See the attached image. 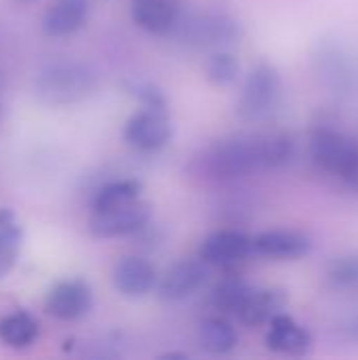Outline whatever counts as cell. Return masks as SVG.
I'll return each mask as SVG.
<instances>
[{
  "instance_id": "6da1fadb",
  "label": "cell",
  "mask_w": 358,
  "mask_h": 360,
  "mask_svg": "<svg viewBox=\"0 0 358 360\" xmlns=\"http://www.w3.org/2000/svg\"><path fill=\"white\" fill-rule=\"evenodd\" d=\"M295 156V141L289 133L232 135L213 143L205 156L207 171L217 179H238L255 171L281 169Z\"/></svg>"
},
{
  "instance_id": "7a4b0ae2",
  "label": "cell",
  "mask_w": 358,
  "mask_h": 360,
  "mask_svg": "<svg viewBox=\"0 0 358 360\" xmlns=\"http://www.w3.org/2000/svg\"><path fill=\"white\" fill-rule=\"evenodd\" d=\"M308 152L319 171L333 175L346 190L358 192V141L333 124H317L308 135Z\"/></svg>"
},
{
  "instance_id": "3957f363",
  "label": "cell",
  "mask_w": 358,
  "mask_h": 360,
  "mask_svg": "<svg viewBox=\"0 0 358 360\" xmlns=\"http://www.w3.org/2000/svg\"><path fill=\"white\" fill-rule=\"evenodd\" d=\"M97 89V72L80 61H55L34 78V95L46 105H72Z\"/></svg>"
},
{
  "instance_id": "277c9868",
  "label": "cell",
  "mask_w": 358,
  "mask_h": 360,
  "mask_svg": "<svg viewBox=\"0 0 358 360\" xmlns=\"http://www.w3.org/2000/svg\"><path fill=\"white\" fill-rule=\"evenodd\" d=\"M312 72L333 97H352L358 91V59L338 36H323L312 46Z\"/></svg>"
},
{
  "instance_id": "5b68a950",
  "label": "cell",
  "mask_w": 358,
  "mask_h": 360,
  "mask_svg": "<svg viewBox=\"0 0 358 360\" xmlns=\"http://www.w3.org/2000/svg\"><path fill=\"white\" fill-rule=\"evenodd\" d=\"M283 93V78L276 65L262 61L251 68L247 74L238 101H236V112L243 120L257 122L266 120L279 105Z\"/></svg>"
},
{
  "instance_id": "8992f818",
  "label": "cell",
  "mask_w": 358,
  "mask_h": 360,
  "mask_svg": "<svg viewBox=\"0 0 358 360\" xmlns=\"http://www.w3.org/2000/svg\"><path fill=\"white\" fill-rule=\"evenodd\" d=\"M152 217V209L148 202L141 198L131 200L120 207L112 209H101V211H91L89 217V232L95 238H120V236H131L137 234L148 226Z\"/></svg>"
},
{
  "instance_id": "52a82bcc",
  "label": "cell",
  "mask_w": 358,
  "mask_h": 360,
  "mask_svg": "<svg viewBox=\"0 0 358 360\" xmlns=\"http://www.w3.org/2000/svg\"><path fill=\"white\" fill-rule=\"evenodd\" d=\"M124 141L139 152H156L171 139L169 110L139 108L124 124Z\"/></svg>"
},
{
  "instance_id": "ba28073f",
  "label": "cell",
  "mask_w": 358,
  "mask_h": 360,
  "mask_svg": "<svg viewBox=\"0 0 358 360\" xmlns=\"http://www.w3.org/2000/svg\"><path fill=\"white\" fill-rule=\"evenodd\" d=\"M44 310L57 321H80L93 310V291L82 278H65L51 287L44 297Z\"/></svg>"
},
{
  "instance_id": "9c48e42d",
  "label": "cell",
  "mask_w": 358,
  "mask_h": 360,
  "mask_svg": "<svg viewBox=\"0 0 358 360\" xmlns=\"http://www.w3.org/2000/svg\"><path fill=\"white\" fill-rule=\"evenodd\" d=\"M243 36L241 21L226 8H211L192 23V40L207 49H228Z\"/></svg>"
},
{
  "instance_id": "30bf717a",
  "label": "cell",
  "mask_w": 358,
  "mask_h": 360,
  "mask_svg": "<svg viewBox=\"0 0 358 360\" xmlns=\"http://www.w3.org/2000/svg\"><path fill=\"white\" fill-rule=\"evenodd\" d=\"M249 255H253L251 236L238 230H217L209 234L198 249V259L215 268L236 266L245 262Z\"/></svg>"
},
{
  "instance_id": "8fae6325",
  "label": "cell",
  "mask_w": 358,
  "mask_h": 360,
  "mask_svg": "<svg viewBox=\"0 0 358 360\" xmlns=\"http://www.w3.org/2000/svg\"><path fill=\"white\" fill-rule=\"evenodd\" d=\"M253 255L272 262H295L312 251V238L298 230H266L251 238Z\"/></svg>"
},
{
  "instance_id": "7c38bea8",
  "label": "cell",
  "mask_w": 358,
  "mask_h": 360,
  "mask_svg": "<svg viewBox=\"0 0 358 360\" xmlns=\"http://www.w3.org/2000/svg\"><path fill=\"white\" fill-rule=\"evenodd\" d=\"M285 306L287 293L283 289L249 287L234 316L247 327H262L268 325L276 314H281Z\"/></svg>"
},
{
  "instance_id": "4fadbf2b",
  "label": "cell",
  "mask_w": 358,
  "mask_h": 360,
  "mask_svg": "<svg viewBox=\"0 0 358 360\" xmlns=\"http://www.w3.org/2000/svg\"><path fill=\"white\" fill-rule=\"evenodd\" d=\"M266 348L285 356H304L312 348V335L295 319L281 312L268 323Z\"/></svg>"
},
{
  "instance_id": "5bb4252c",
  "label": "cell",
  "mask_w": 358,
  "mask_h": 360,
  "mask_svg": "<svg viewBox=\"0 0 358 360\" xmlns=\"http://www.w3.org/2000/svg\"><path fill=\"white\" fill-rule=\"evenodd\" d=\"M209 270L203 259H184L167 270L158 285V293L167 302H181L207 283Z\"/></svg>"
},
{
  "instance_id": "9a60e30c",
  "label": "cell",
  "mask_w": 358,
  "mask_h": 360,
  "mask_svg": "<svg viewBox=\"0 0 358 360\" xmlns=\"http://www.w3.org/2000/svg\"><path fill=\"white\" fill-rule=\"evenodd\" d=\"M112 283L114 289L124 297H143L156 287L158 274L148 259L129 255L116 262L112 272Z\"/></svg>"
},
{
  "instance_id": "2e32d148",
  "label": "cell",
  "mask_w": 358,
  "mask_h": 360,
  "mask_svg": "<svg viewBox=\"0 0 358 360\" xmlns=\"http://www.w3.org/2000/svg\"><path fill=\"white\" fill-rule=\"evenodd\" d=\"M181 17L179 0H131V19L150 34L171 32Z\"/></svg>"
},
{
  "instance_id": "e0dca14e",
  "label": "cell",
  "mask_w": 358,
  "mask_h": 360,
  "mask_svg": "<svg viewBox=\"0 0 358 360\" xmlns=\"http://www.w3.org/2000/svg\"><path fill=\"white\" fill-rule=\"evenodd\" d=\"M87 17L89 0H55L42 17V32L51 38H63L78 32Z\"/></svg>"
},
{
  "instance_id": "ac0fdd59",
  "label": "cell",
  "mask_w": 358,
  "mask_h": 360,
  "mask_svg": "<svg viewBox=\"0 0 358 360\" xmlns=\"http://www.w3.org/2000/svg\"><path fill=\"white\" fill-rule=\"evenodd\" d=\"M198 342H200L205 352L215 354V356H224L236 348L238 333H236L234 325L224 314L222 316H209L200 323Z\"/></svg>"
},
{
  "instance_id": "d6986e66",
  "label": "cell",
  "mask_w": 358,
  "mask_h": 360,
  "mask_svg": "<svg viewBox=\"0 0 358 360\" xmlns=\"http://www.w3.org/2000/svg\"><path fill=\"white\" fill-rule=\"evenodd\" d=\"M38 321L25 310H15L0 319V342L13 350L30 348L38 340Z\"/></svg>"
},
{
  "instance_id": "ffe728a7",
  "label": "cell",
  "mask_w": 358,
  "mask_h": 360,
  "mask_svg": "<svg viewBox=\"0 0 358 360\" xmlns=\"http://www.w3.org/2000/svg\"><path fill=\"white\" fill-rule=\"evenodd\" d=\"M323 285L333 293L358 291V251L333 257L323 270Z\"/></svg>"
},
{
  "instance_id": "44dd1931",
  "label": "cell",
  "mask_w": 358,
  "mask_h": 360,
  "mask_svg": "<svg viewBox=\"0 0 358 360\" xmlns=\"http://www.w3.org/2000/svg\"><path fill=\"white\" fill-rule=\"evenodd\" d=\"M141 190H143V184L139 179L110 181L95 192V196L91 200V211L112 209V207H120L131 200H137V198H141Z\"/></svg>"
},
{
  "instance_id": "7402d4cb",
  "label": "cell",
  "mask_w": 358,
  "mask_h": 360,
  "mask_svg": "<svg viewBox=\"0 0 358 360\" xmlns=\"http://www.w3.org/2000/svg\"><path fill=\"white\" fill-rule=\"evenodd\" d=\"M241 63L234 53L228 49H217L209 55L205 63V76L215 86H230L238 80Z\"/></svg>"
},
{
  "instance_id": "603a6c76",
  "label": "cell",
  "mask_w": 358,
  "mask_h": 360,
  "mask_svg": "<svg viewBox=\"0 0 358 360\" xmlns=\"http://www.w3.org/2000/svg\"><path fill=\"white\" fill-rule=\"evenodd\" d=\"M249 287L251 285L245 283L238 276H228V278L219 281L215 285L213 293H211L213 308L217 312H222L224 316L226 314H236V310H238V306H241V302H243V297H245V293H247Z\"/></svg>"
},
{
  "instance_id": "cb8c5ba5",
  "label": "cell",
  "mask_w": 358,
  "mask_h": 360,
  "mask_svg": "<svg viewBox=\"0 0 358 360\" xmlns=\"http://www.w3.org/2000/svg\"><path fill=\"white\" fill-rule=\"evenodd\" d=\"M23 240V230L11 209H0V253L15 255L19 253Z\"/></svg>"
},
{
  "instance_id": "d4e9b609",
  "label": "cell",
  "mask_w": 358,
  "mask_h": 360,
  "mask_svg": "<svg viewBox=\"0 0 358 360\" xmlns=\"http://www.w3.org/2000/svg\"><path fill=\"white\" fill-rule=\"evenodd\" d=\"M129 93L133 97H137L141 108H154V110H167V99L165 95L150 82H131Z\"/></svg>"
},
{
  "instance_id": "484cf974",
  "label": "cell",
  "mask_w": 358,
  "mask_h": 360,
  "mask_svg": "<svg viewBox=\"0 0 358 360\" xmlns=\"http://www.w3.org/2000/svg\"><path fill=\"white\" fill-rule=\"evenodd\" d=\"M338 333L346 340V342H354L358 344V306L352 308L350 312H346L340 323H338Z\"/></svg>"
},
{
  "instance_id": "4316f807",
  "label": "cell",
  "mask_w": 358,
  "mask_h": 360,
  "mask_svg": "<svg viewBox=\"0 0 358 360\" xmlns=\"http://www.w3.org/2000/svg\"><path fill=\"white\" fill-rule=\"evenodd\" d=\"M15 255H4V253H0V278H4L11 270H13V266H15Z\"/></svg>"
}]
</instances>
